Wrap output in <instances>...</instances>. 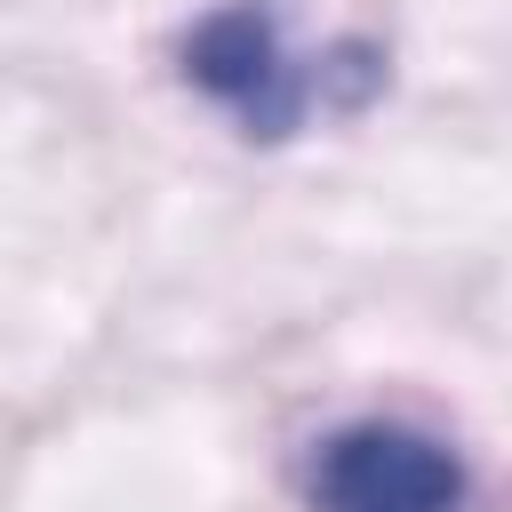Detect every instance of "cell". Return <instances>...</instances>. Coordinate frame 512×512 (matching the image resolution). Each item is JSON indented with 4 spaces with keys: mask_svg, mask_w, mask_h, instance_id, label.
I'll use <instances>...</instances> for the list:
<instances>
[{
    "mask_svg": "<svg viewBox=\"0 0 512 512\" xmlns=\"http://www.w3.org/2000/svg\"><path fill=\"white\" fill-rule=\"evenodd\" d=\"M312 512H464V464L408 424H344L312 456Z\"/></svg>",
    "mask_w": 512,
    "mask_h": 512,
    "instance_id": "1",
    "label": "cell"
}]
</instances>
